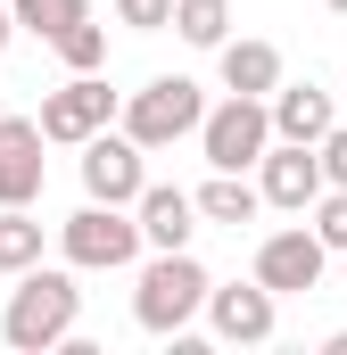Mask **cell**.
Returning <instances> with one entry per match:
<instances>
[{"label": "cell", "mask_w": 347, "mask_h": 355, "mask_svg": "<svg viewBox=\"0 0 347 355\" xmlns=\"http://www.w3.org/2000/svg\"><path fill=\"white\" fill-rule=\"evenodd\" d=\"M75 322H83V289H75V272H17V289H8V306H0V339L17 355H50L75 339Z\"/></svg>", "instance_id": "obj_1"}, {"label": "cell", "mask_w": 347, "mask_h": 355, "mask_svg": "<svg viewBox=\"0 0 347 355\" xmlns=\"http://www.w3.org/2000/svg\"><path fill=\"white\" fill-rule=\"evenodd\" d=\"M207 265L190 257V248H158L149 265H141V281H133V322L149 331V339H182L198 314H207Z\"/></svg>", "instance_id": "obj_2"}, {"label": "cell", "mask_w": 347, "mask_h": 355, "mask_svg": "<svg viewBox=\"0 0 347 355\" xmlns=\"http://www.w3.org/2000/svg\"><path fill=\"white\" fill-rule=\"evenodd\" d=\"M58 248L75 272H124L149 240H141V215L133 207H108V198H83L67 223H58Z\"/></svg>", "instance_id": "obj_3"}, {"label": "cell", "mask_w": 347, "mask_h": 355, "mask_svg": "<svg viewBox=\"0 0 347 355\" xmlns=\"http://www.w3.org/2000/svg\"><path fill=\"white\" fill-rule=\"evenodd\" d=\"M264 149H273V99L232 91L223 107H207V124H198V157H207L215 174H248V166H264Z\"/></svg>", "instance_id": "obj_4"}, {"label": "cell", "mask_w": 347, "mask_h": 355, "mask_svg": "<svg viewBox=\"0 0 347 355\" xmlns=\"http://www.w3.org/2000/svg\"><path fill=\"white\" fill-rule=\"evenodd\" d=\"M207 124V91L190 83V75H158V83H141L124 99V132L141 141V149H174V141H190Z\"/></svg>", "instance_id": "obj_5"}, {"label": "cell", "mask_w": 347, "mask_h": 355, "mask_svg": "<svg viewBox=\"0 0 347 355\" xmlns=\"http://www.w3.org/2000/svg\"><path fill=\"white\" fill-rule=\"evenodd\" d=\"M141 190H149V149L133 132H91L83 141V198L141 207Z\"/></svg>", "instance_id": "obj_6"}, {"label": "cell", "mask_w": 347, "mask_h": 355, "mask_svg": "<svg viewBox=\"0 0 347 355\" xmlns=\"http://www.w3.org/2000/svg\"><path fill=\"white\" fill-rule=\"evenodd\" d=\"M124 116V99L99 83V75H75V83H58L50 99H42V132L58 141V149H83L91 132H108Z\"/></svg>", "instance_id": "obj_7"}, {"label": "cell", "mask_w": 347, "mask_h": 355, "mask_svg": "<svg viewBox=\"0 0 347 355\" xmlns=\"http://www.w3.org/2000/svg\"><path fill=\"white\" fill-rule=\"evenodd\" d=\"M331 272V240L314 232V223H298V232H273V240H257V281L273 289V297H306L314 281Z\"/></svg>", "instance_id": "obj_8"}, {"label": "cell", "mask_w": 347, "mask_h": 355, "mask_svg": "<svg viewBox=\"0 0 347 355\" xmlns=\"http://www.w3.org/2000/svg\"><path fill=\"white\" fill-rule=\"evenodd\" d=\"M207 331L223 347H264L281 331V297L264 281H232V289H207Z\"/></svg>", "instance_id": "obj_9"}, {"label": "cell", "mask_w": 347, "mask_h": 355, "mask_svg": "<svg viewBox=\"0 0 347 355\" xmlns=\"http://www.w3.org/2000/svg\"><path fill=\"white\" fill-rule=\"evenodd\" d=\"M257 190L264 207H289V215H306L323 190H331V174H323V149H306V141H273L257 166Z\"/></svg>", "instance_id": "obj_10"}, {"label": "cell", "mask_w": 347, "mask_h": 355, "mask_svg": "<svg viewBox=\"0 0 347 355\" xmlns=\"http://www.w3.org/2000/svg\"><path fill=\"white\" fill-rule=\"evenodd\" d=\"M42 116H0V207L42 198Z\"/></svg>", "instance_id": "obj_11"}, {"label": "cell", "mask_w": 347, "mask_h": 355, "mask_svg": "<svg viewBox=\"0 0 347 355\" xmlns=\"http://www.w3.org/2000/svg\"><path fill=\"white\" fill-rule=\"evenodd\" d=\"M133 215H141V240L149 248H190V232H198V198L190 190H166V182H149Z\"/></svg>", "instance_id": "obj_12"}, {"label": "cell", "mask_w": 347, "mask_h": 355, "mask_svg": "<svg viewBox=\"0 0 347 355\" xmlns=\"http://www.w3.org/2000/svg\"><path fill=\"white\" fill-rule=\"evenodd\" d=\"M215 67H223V91H248V99H273V91H281V50L257 42V33L223 42V50H215Z\"/></svg>", "instance_id": "obj_13"}, {"label": "cell", "mask_w": 347, "mask_h": 355, "mask_svg": "<svg viewBox=\"0 0 347 355\" xmlns=\"http://www.w3.org/2000/svg\"><path fill=\"white\" fill-rule=\"evenodd\" d=\"M339 116H331V91H314V83H281L273 91V141H323Z\"/></svg>", "instance_id": "obj_14"}, {"label": "cell", "mask_w": 347, "mask_h": 355, "mask_svg": "<svg viewBox=\"0 0 347 355\" xmlns=\"http://www.w3.org/2000/svg\"><path fill=\"white\" fill-rule=\"evenodd\" d=\"M257 207H264V190L248 174H215L207 190H198V215H207V223H232V232L257 223Z\"/></svg>", "instance_id": "obj_15"}, {"label": "cell", "mask_w": 347, "mask_h": 355, "mask_svg": "<svg viewBox=\"0 0 347 355\" xmlns=\"http://www.w3.org/2000/svg\"><path fill=\"white\" fill-rule=\"evenodd\" d=\"M174 33L190 50H223L232 42V0H174Z\"/></svg>", "instance_id": "obj_16"}, {"label": "cell", "mask_w": 347, "mask_h": 355, "mask_svg": "<svg viewBox=\"0 0 347 355\" xmlns=\"http://www.w3.org/2000/svg\"><path fill=\"white\" fill-rule=\"evenodd\" d=\"M42 265V223H33V207H0V272L17 281V272Z\"/></svg>", "instance_id": "obj_17"}, {"label": "cell", "mask_w": 347, "mask_h": 355, "mask_svg": "<svg viewBox=\"0 0 347 355\" xmlns=\"http://www.w3.org/2000/svg\"><path fill=\"white\" fill-rule=\"evenodd\" d=\"M50 50L67 58V75H99V67H108V25H91V17H75V25H67V33H58Z\"/></svg>", "instance_id": "obj_18"}, {"label": "cell", "mask_w": 347, "mask_h": 355, "mask_svg": "<svg viewBox=\"0 0 347 355\" xmlns=\"http://www.w3.org/2000/svg\"><path fill=\"white\" fill-rule=\"evenodd\" d=\"M8 8H17V25L42 33V42H58L75 17H91V0H8Z\"/></svg>", "instance_id": "obj_19"}, {"label": "cell", "mask_w": 347, "mask_h": 355, "mask_svg": "<svg viewBox=\"0 0 347 355\" xmlns=\"http://www.w3.org/2000/svg\"><path fill=\"white\" fill-rule=\"evenodd\" d=\"M314 232L331 240V257H347V190H323L314 198Z\"/></svg>", "instance_id": "obj_20"}, {"label": "cell", "mask_w": 347, "mask_h": 355, "mask_svg": "<svg viewBox=\"0 0 347 355\" xmlns=\"http://www.w3.org/2000/svg\"><path fill=\"white\" fill-rule=\"evenodd\" d=\"M116 25H133V33H166V25H174V0H116Z\"/></svg>", "instance_id": "obj_21"}, {"label": "cell", "mask_w": 347, "mask_h": 355, "mask_svg": "<svg viewBox=\"0 0 347 355\" xmlns=\"http://www.w3.org/2000/svg\"><path fill=\"white\" fill-rule=\"evenodd\" d=\"M314 149H323V174H331V190H347V124H331Z\"/></svg>", "instance_id": "obj_22"}, {"label": "cell", "mask_w": 347, "mask_h": 355, "mask_svg": "<svg viewBox=\"0 0 347 355\" xmlns=\"http://www.w3.org/2000/svg\"><path fill=\"white\" fill-rule=\"evenodd\" d=\"M8 33H17V8H8V0H0V50H8Z\"/></svg>", "instance_id": "obj_23"}, {"label": "cell", "mask_w": 347, "mask_h": 355, "mask_svg": "<svg viewBox=\"0 0 347 355\" xmlns=\"http://www.w3.org/2000/svg\"><path fill=\"white\" fill-rule=\"evenodd\" d=\"M323 8H339V17H347V0H323Z\"/></svg>", "instance_id": "obj_24"}]
</instances>
